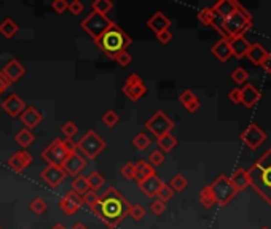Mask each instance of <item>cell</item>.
<instances>
[{
    "mask_svg": "<svg viewBox=\"0 0 271 229\" xmlns=\"http://www.w3.org/2000/svg\"><path fill=\"white\" fill-rule=\"evenodd\" d=\"M248 78H249V74L243 67H238L236 70H233V74H231V80L234 83H238V84L246 83L248 81Z\"/></svg>",
    "mask_w": 271,
    "mask_h": 229,
    "instance_id": "obj_43",
    "label": "cell"
},
{
    "mask_svg": "<svg viewBox=\"0 0 271 229\" xmlns=\"http://www.w3.org/2000/svg\"><path fill=\"white\" fill-rule=\"evenodd\" d=\"M210 53H212L220 62L228 61V59L231 57V50H230V45H228V40H225V38L219 40V41H217V43L212 46V50H210Z\"/></svg>",
    "mask_w": 271,
    "mask_h": 229,
    "instance_id": "obj_24",
    "label": "cell"
},
{
    "mask_svg": "<svg viewBox=\"0 0 271 229\" xmlns=\"http://www.w3.org/2000/svg\"><path fill=\"white\" fill-rule=\"evenodd\" d=\"M63 145H64L65 152H67L69 154H72V153H77V143L72 142L70 138H65V140H63Z\"/></svg>",
    "mask_w": 271,
    "mask_h": 229,
    "instance_id": "obj_54",
    "label": "cell"
},
{
    "mask_svg": "<svg viewBox=\"0 0 271 229\" xmlns=\"http://www.w3.org/2000/svg\"><path fill=\"white\" fill-rule=\"evenodd\" d=\"M118 121H120V116L113 110H107L102 114V123H104L107 128H113V126H117Z\"/></svg>",
    "mask_w": 271,
    "mask_h": 229,
    "instance_id": "obj_38",
    "label": "cell"
},
{
    "mask_svg": "<svg viewBox=\"0 0 271 229\" xmlns=\"http://www.w3.org/2000/svg\"><path fill=\"white\" fill-rule=\"evenodd\" d=\"M150 210H152V213H155V215H161V213H165L166 204L158 201V199H155V201L150 204Z\"/></svg>",
    "mask_w": 271,
    "mask_h": 229,
    "instance_id": "obj_50",
    "label": "cell"
},
{
    "mask_svg": "<svg viewBox=\"0 0 271 229\" xmlns=\"http://www.w3.org/2000/svg\"><path fill=\"white\" fill-rule=\"evenodd\" d=\"M228 45H230V50H231V56H234L236 59H243L246 57V54H248L250 43L248 41V38L244 37V35H238V37H233L228 40Z\"/></svg>",
    "mask_w": 271,
    "mask_h": 229,
    "instance_id": "obj_16",
    "label": "cell"
},
{
    "mask_svg": "<svg viewBox=\"0 0 271 229\" xmlns=\"http://www.w3.org/2000/svg\"><path fill=\"white\" fill-rule=\"evenodd\" d=\"M82 199H83V204H86V206L89 207V210H93L94 206H96V204H98V201H99V196L96 194V191L89 190V191L86 192V194L82 196Z\"/></svg>",
    "mask_w": 271,
    "mask_h": 229,
    "instance_id": "obj_42",
    "label": "cell"
},
{
    "mask_svg": "<svg viewBox=\"0 0 271 229\" xmlns=\"http://www.w3.org/2000/svg\"><path fill=\"white\" fill-rule=\"evenodd\" d=\"M15 140H16V143H18V145H20V147L27 148V147H31L32 143H34L35 135L31 132V129H26V128H24V129H21V131L16 134Z\"/></svg>",
    "mask_w": 271,
    "mask_h": 229,
    "instance_id": "obj_30",
    "label": "cell"
},
{
    "mask_svg": "<svg viewBox=\"0 0 271 229\" xmlns=\"http://www.w3.org/2000/svg\"><path fill=\"white\" fill-rule=\"evenodd\" d=\"M262 67L263 70L267 72V74H271V53L267 54V57H265V61L262 62Z\"/></svg>",
    "mask_w": 271,
    "mask_h": 229,
    "instance_id": "obj_57",
    "label": "cell"
},
{
    "mask_svg": "<svg viewBox=\"0 0 271 229\" xmlns=\"http://www.w3.org/2000/svg\"><path fill=\"white\" fill-rule=\"evenodd\" d=\"M156 143H158V147H160V152L169 153V152H172L174 148H176L177 138L169 132V134H165V135H161V137L156 138Z\"/></svg>",
    "mask_w": 271,
    "mask_h": 229,
    "instance_id": "obj_28",
    "label": "cell"
},
{
    "mask_svg": "<svg viewBox=\"0 0 271 229\" xmlns=\"http://www.w3.org/2000/svg\"><path fill=\"white\" fill-rule=\"evenodd\" d=\"M72 229H88V228L85 225H82V223H77V225L72 228Z\"/></svg>",
    "mask_w": 271,
    "mask_h": 229,
    "instance_id": "obj_59",
    "label": "cell"
},
{
    "mask_svg": "<svg viewBox=\"0 0 271 229\" xmlns=\"http://www.w3.org/2000/svg\"><path fill=\"white\" fill-rule=\"evenodd\" d=\"M146 128L150 134L158 138L165 134H169V132L174 129V121L163 110H158V112H155L152 118L147 119Z\"/></svg>",
    "mask_w": 271,
    "mask_h": 229,
    "instance_id": "obj_8",
    "label": "cell"
},
{
    "mask_svg": "<svg viewBox=\"0 0 271 229\" xmlns=\"http://www.w3.org/2000/svg\"><path fill=\"white\" fill-rule=\"evenodd\" d=\"M10 84H11V83L7 80V78H5V75L2 74V72H0V94H2L3 91H7Z\"/></svg>",
    "mask_w": 271,
    "mask_h": 229,
    "instance_id": "obj_55",
    "label": "cell"
},
{
    "mask_svg": "<svg viewBox=\"0 0 271 229\" xmlns=\"http://www.w3.org/2000/svg\"><path fill=\"white\" fill-rule=\"evenodd\" d=\"M31 162H32V154L31 153H27V152H18V153H15L8 159L7 164H8V167L13 172L21 173L24 169L31 166Z\"/></svg>",
    "mask_w": 271,
    "mask_h": 229,
    "instance_id": "obj_15",
    "label": "cell"
},
{
    "mask_svg": "<svg viewBox=\"0 0 271 229\" xmlns=\"http://www.w3.org/2000/svg\"><path fill=\"white\" fill-rule=\"evenodd\" d=\"M2 108H3V112H7L11 118H16L24 112L26 102H24L18 94H10L8 97L2 102Z\"/></svg>",
    "mask_w": 271,
    "mask_h": 229,
    "instance_id": "obj_14",
    "label": "cell"
},
{
    "mask_svg": "<svg viewBox=\"0 0 271 229\" xmlns=\"http://www.w3.org/2000/svg\"><path fill=\"white\" fill-rule=\"evenodd\" d=\"M267 54H268V51L265 50L260 43H254V45H250L248 54H246V57H248L252 64L262 65V62L265 61V57H267Z\"/></svg>",
    "mask_w": 271,
    "mask_h": 229,
    "instance_id": "obj_25",
    "label": "cell"
},
{
    "mask_svg": "<svg viewBox=\"0 0 271 229\" xmlns=\"http://www.w3.org/2000/svg\"><path fill=\"white\" fill-rule=\"evenodd\" d=\"M24 72H26V69L22 67V64L20 61H16V59H11V61L3 67L2 74L10 83H15L24 75Z\"/></svg>",
    "mask_w": 271,
    "mask_h": 229,
    "instance_id": "obj_20",
    "label": "cell"
},
{
    "mask_svg": "<svg viewBox=\"0 0 271 229\" xmlns=\"http://www.w3.org/2000/svg\"><path fill=\"white\" fill-rule=\"evenodd\" d=\"M18 31H20V26H18L13 19H10V18H7L5 21L0 22V34H2L5 38L15 37V35L18 34Z\"/></svg>",
    "mask_w": 271,
    "mask_h": 229,
    "instance_id": "obj_29",
    "label": "cell"
},
{
    "mask_svg": "<svg viewBox=\"0 0 271 229\" xmlns=\"http://www.w3.org/2000/svg\"><path fill=\"white\" fill-rule=\"evenodd\" d=\"M82 204H83L82 196L77 194L75 191H69L67 194L59 201V209H61L65 215H72L82 207Z\"/></svg>",
    "mask_w": 271,
    "mask_h": 229,
    "instance_id": "obj_13",
    "label": "cell"
},
{
    "mask_svg": "<svg viewBox=\"0 0 271 229\" xmlns=\"http://www.w3.org/2000/svg\"><path fill=\"white\" fill-rule=\"evenodd\" d=\"M40 178L50 186V188H58L59 185L64 182L65 178V172L63 171V167H56V166H48L45 167L40 173Z\"/></svg>",
    "mask_w": 271,
    "mask_h": 229,
    "instance_id": "obj_11",
    "label": "cell"
},
{
    "mask_svg": "<svg viewBox=\"0 0 271 229\" xmlns=\"http://www.w3.org/2000/svg\"><path fill=\"white\" fill-rule=\"evenodd\" d=\"M86 167V159L83 158L82 154L78 153H72L69 154V158L65 159L64 166H63V171L65 172V175H80V172L83 169Z\"/></svg>",
    "mask_w": 271,
    "mask_h": 229,
    "instance_id": "obj_12",
    "label": "cell"
},
{
    "mask_svg": "<svg viewBox=\"0 0 271 229\" xmlns=\"http://www.w3.org/2000/svg\"><path fill=\"white\" fill-rule=\"evenodd\" d=\"M122 175L126 180H134L136 178V164H132V162H126V164L122 167Z\"/></svg>",
    "mask_w": 271,
    "mask_h": 229,
    "instance_id": "obj_45",
    "label": "cell"
},
{
    "mask_svg": "<svg viewBox=\"0 0 271 229\" xmlns=\"http://www.w3.org/2000/svg\"><path fill=\"white\" fill-rule=\"evenodd\" d=\"M147 26L150 31H153L155 34H160L163 31H169L171 19L163 13V11H156V13L147 21Z\"/></svg>",
    "mask_w": 271,
    "mask_h": 229,
    "instance_id": "obj_18",
    "label": "cell"
},
{
    "mask_svg": "<svg viewBox=\"0 0 271 229\" xmlns=\"http://www.w3.org/2000/svg\"><path fill=\"white\" fill-rule=\"evenodd\" d=\"M249 185L258 196L271 206V148L248 171Z\"/></svg>",
    "mask_w": 271,
    "mask_h": 229,
    "instance_id": "obj_2",
    "label": "cell"
},
{
    "mask_svg": "<svg viewBox=\"0 0 271 229\" xmlns=\"http://www.w3.org/2000/svg\"><path fill=\"white\" fill-rule=\"evenodd\" d=\"M241 140H243V143L248 148L257 150L265 140H267V132L258 128V124L250 123L248 128L241 132Z\"/></svg>",
    "mask_w": 271,
    "mask_h": 229,
    "instance_id": "obj_10",
    "label": "cell"
},
{
    "mask_svg": "<svg viewBox=\"0 0 271 229\" xmlns=\"http://www.w3.org/2000/svg\"><path fill=\"white\" fill-rule=\"evenodd\" d=\"M129 202L122 196V192L113 186H108L104 194L99 196V201L94 206L93 212L101 221H104L108 229H115L129 215Z\"/></svg>",
    "mask_w": 271,
    "mask_h": 229,
    "instance_id": "obj_1",
    "label": "cell"
},
{
    "mask_svg": "<svg viewBox=\"0 0 271 229\" xmlns=\"http://www.w3.org/2000/svg\"><path fill=\"white\" fill-rule=\"evenodd\" d=\"M196 99H198V97L195 95V93L190 91V89H185V91L179 95V102H180V104H182L184 107H187L188 104H191V102L196 100Z\"/></svg>",
    "mask_w": 271,
    "mask_h": 229,
    "instance_id": "obj_46",
    "label": "cell"
},
{
    "mask_svg": "<svg viewBox=\"0 0 271 229\" xmlns=\"http://www.w3.org/2000/svg\"><path fill=\"white\" fill-rule=\"evenodd\" d=\"M163 185V180L158 175H152L146 178L144 182H137V186H139V190L146 194L147 197H155L158 194V191Z\"/></svg>",
    "mask_w": 271,
    "mask_h": 229,
    "instance_id": "obj_19",
    "label": "cell"
},
{
    "mask_svg": "<svg viewBox=\"0 0 271 229\" xmlns=\"http://www.w3.org/2000/svg\"><path fill=\"white\" fill-rule=\"evenodd\" d=\"M210 186V191H212L215 204H219L220 207H225L231 199L236 196V190L233 188V185L230 183V178L225 175H219Z\"/></svg>",
    "mask_w": 271,
    "mask_h": 229,
    "instance_id": "obj_7",
    "label": "cell"
},
{
    "mask_svg": "<svg viewBox=\"0 0 271 229\" xmlns=\"http://www.w3.org/2000/svg\"><path fill=\"white\" fill-rule=\"evenodd\" d=\"M187 108V110H188L190 113H195L196 110H198V108H200V100H193V102H191V104H188V105H187L185 107Z\"/></svg>",
    "mask_w": 271,
    "mask_h": 229,
    "instance_id": "obj_58",
    "label": "cell"
},
{
    "mask_svg": "<svg viewBox=\"0 0 271 229\" xmlns=\"http://www.w3.org/2000/svg\"><path fill=\"white\" fill-rule=\"evenodd\" d=\"M236 8L238 2H234V0H220V2H217L212 7L215 16H219L220 19H227L228 16L236 11Z\"/></svg>",
    "mask_w": 271,
    "mask_h": 229,
    "instance_id": "obj_22",
    "label": "cell"
},
{
    "mask_svg": "<svg viewBox=\"0 0 271 229\" xmlns=\"http://www.w3.org/2000/svg\"><path fill=\"white\" fill-rule=\"evenodd\" d=\"M115 61L117 64H120L122 67H126V65H129L131 61H132V56L128 53V51H123V53H120L118 56L115 57Z\"/></svg>",
    "mask_w": 271,
    "mask_h": 229,
    "instance_id": "obj_49",
    "label": "cell"
},
{
    "mask_svg": "<svg viewBox=\"0 0 271 229\" xmlns=\"http://www.w3.org/2000/svg\"><path fill=\"white\" fill-rule=\"evenodd\" d=\"M129 215L132 216V220L142 221L144 216H146V209H144L141 204H134V206H131L129 209Z\"/></svg>",
    "mask_w": 271,
    "mask_h": 229,
    "instance_id": "obj_44",
    "label": "cell"
},
{
    "mask_svg": "<svg viewBox=\"0 0 271 229\" xmlns=\"http://www.w3.org/2000/svg\"><path fill=\"white\" fill-rule=\"evenodd\" d=\"M230 178V183L233 185V188L236 190V192L246 190L249 186V177H248V171H244V169H236V171L233 172Z\"/></svg>",
    "mask_w": 271,
    "mask_h": 229,
    "instance_id": "obj_23",
    "label": "cell"
},
{
    "mask_svg": "<svg viewBox=\"0 0 271 229\" xmlns=\"http://www.w3.org/2000/svg\"><path fill=\"white\" fill-rule=\"evenodd\" d=\"M252 27V15L246 10L243 5L238 3V8L233 15H230L227 19H220L219 31L225 40H230L238 35H244Z\"/></svg>",
    "mask_w": 271,
    "mask_h": 229,
    "instance_id": "obj_4",
    "label": "cell"
},
{
    "mask_svg": "<svg viewBox=\"0 0 271 229\" xmlns=\"http://www.w3.org/2000/svg\"><path fill=\"white\" fill-rule=\"evenodd\" d=\"M51 8L56 11L58 15H63L65 13V10H69V3L65 2V0H54L51 3Z\"/></svg>",
    "mask_w": 271,
    "mask_h": 229,
    "instance_id": "obj_48",
    "label": "cell"
},
{
    "mask_svg": "<svg viewBox=\"0 0 271 229\" xmlns=\"http://www.w3.org/2000/svg\"><path fill=\"white\" fill-rule=\"evenodd\" d=\"M155 175V167H152L147 161L141 159L136 162V180L137 182H144L146 178Z\"/></svg>",
    "mask_w": 271,
    "mask_h": 229,
    "instance_id": "obj_27",
    "label": "cell"
},
{
    "mask_svg": "<svg viewBox=\"0 0 271 229\" xmlns=\"http://www.w3.org/2000/svg\"><path fill=\"white\" fill-rule=\"evenodd\" d=\"M148 164L152 167H156V166H161L163 162H165V153L160 152V150H155L148 154Z\"/></svg>",
    "mask_w": 271,
    "mask_h": 229,
    "instance_id": "obj_40",
    "label": "cell"
},
{
    "mask_svg": "<svg viewBox=\"0 0 271 229\" xmlns=\"http://www.w3.org/2000/svg\"><path fill=\"white\" fill-rule=\"evenodd\" d=\"M228 99H230L233 104H241V88L231 89L230 94H228Z\"/></svg>",
    "mask_w": 271,
    "mask_h": 229,
    "instance_id": "obj_53",
    "label": "cell"
},
{
    "mask_svg": "<svg viewBox=\"0 0 271 229\" xmlns=\"http://www.w3.org/2000/svg\"><path fill=\"white\" fill-rule=\"evenodd\" d=\"M86 180H88L89 190H93V191L99 190L101 186L104 185V182H105V178L102 177L99 172H91V173H89V175L86 177Z\"/></svg>",
    "mask_w": 271,
    "mask_h": 229,
    "instance_id": "obj_37",
    "label": "cell"
},
{
    "mask_svg": "<svg viewBox=\"0 0 271 229\" xmlns=\"http://www.w3.org/2000/svg\"><path fill=\"white\" fill-rule=\"evenodd\" d=\"M72 191H75L77 194H86L89 191V185H88V180L86 177L83 175H77L74 180H72Z\"/></svg>",
    "mask_w": 271,
    "mask_h": 229,
    "instance_id": "obj_31",
    "label": "cell"
},
{
    "mask_svg": "<svg viewBox=\"0 0 271 229\" xmlns=\"http://www.w3.org/2000/svg\"><path fill=\"white\" fill-rule=\"evenodd\" d=\"M94 43L98 45V48L107 57L115 61V57L118 54L126 51V48L132 43V38L118 26L117 22H112V26L108 27L99 38H96Z\"/></svg>",
    "mask_w": 271,
    "mask_h": 229,
    "instance_id": "obj_3",
    "label": "cell"
},
{
    "mask_svg": "<svg viewBox=\"0 0 271 229\" xmlns=\"http://www.w3.org/2000/svg\"><path fill=\"white\" fill-rule=\"evenodd\" d=\"M61 132L65 135V138H72L74 137L77 132H78V128L75 126V123H72V121H67L65 123L63 128H61Z\"/></svg>",
    "mask_w": 271,
    "mask_h": 229,
    "instance_id": "obj_47",
    "label": "cell"
},
{
    "mask_svg": "<svg viewBox=\"0 0 271 229\" xmlns=\"http://www.w3.org/2000/svg\"><path fill=\"white\" fill-rule=\"evenodd\" d=\"M258 100H260V91H258L254 84H246L244 88H241V104H244L248 108H250Z\"/></svg>",
    "mask_w": 271,
    "mask_h": 229,
    "instance_id": "obj_21",
    "label": "cell"
},
{
    "mask_svg": "<svg viewBox=\"0 0 271 229\" xmlns=\"http://www.w3.org/2000/svg\"><path fill=\"white\" fill-rule=\"evenodd\" d=\"M83 8H85V7H83V3L78 2V0H74L72 3H69V11H70V13L74 15V16L80 15L82 11H83Z\"/></svg>",
    "mask_w": 271,
    "mask_h": 229,
    "instance_id": "obj_51",
    "label": "cell"
},
{
    "mask_svg": "<svg viewBox=\"0 0 271 229\" xmlns=\"http://www.w3.org/2000/svg\"><path fill=\"white\" fill-rule=\"evenodd\" d=\"M112 22L113 21L108 19L107 16L99 15V13H96V11H93L91 15H88L85 19L82 21L80 26H82L83 31L89 35V37H91L93 40H96V38H99L101 35L112 26Z\"/></svg>",
    "mask_w": 271,
    "mask_h": 229,
    "instance_id": "obj_6",
    "label": "cell"
},
{
    "mask_svg": "<svg viewBox=\"0 0 271 229\" xmlns=\"http://www.w3.org/2000/svg\"><path fill=\"white\" fill-rule=\"evenodd\" d=\"M262 229H270V228H267V226H263V228H262Z\"/></svg>",
    "mask_w": 271,
    "mask_h": 229,
    "instance_id": "obj_61",
    "label": "cell"
},
{
    "mask_svg": "<svg viewBox=\"0 0 271 229\" xmlns=\"http://www.w3.org/2000/svg\"><path fill=\"white\" fill-rule=\"evenodd\" d=\"M200 202L204 209H210L212 206H215V199L212 191H210V186H204L200 192Z\"/></svg>",
    "mask_w": 271,
    "mask_h": 229,
    "instance_id": "obj_32",
    "label": "cell"
},
{
    "mask_svg": "<svg viewBox=\"0 0 271 229\" xmlns=\"http://www.w3.org/2000/svg\"><path fill=\"white\" fill-rule=\"evenodd\" d=\"M187 185H188V180H187L182 173H177V175H174L172 177V180H171V190L174 191V192H180V191H184L185 188H187Z\"/></svg>",
    "mask_w": 271,
    "mask_h": 229,
    "instance_id": "obj_35",
    "label": "cell"
},
{
    "mask_svg": "<svg viewBox=\"0 0 271 229\" xmlns=\"http://www.w3.org/2000/svg\"><path fill=\"white\" fill-rule=\"evenodd\" d=\"M42 158H43L48 166H56V167H63L65 159L69 158V153L65 152V148L63 145L61 138H54V140L48 145L43 153H42Z\"/></svg>",
    "mask_w": 271,
    "mask_h": 229,
    "instance_id": "obj_9",
    "label": "cell"
},
{
    "mask_svg": "<svg viewBox=\"0 0 271 229\" xmlns=\"http://www.w3.org/2000/svg\"><path fill=\"white\" fill-rule=\"evenodd\" d=\"M174 196V191L171 190V186L169 185H166V183H163L161 185V188H160V191H158V194H156V197H158V201H161V202H167L169 201V199Z\"/></svg>",
    "mask_w": 271,
    "mask_h": 229,
    "instance_id": "obj_39",
    "label": "cell"
},
{
    "mask_svg": "<svg viewBox=\"0 0 271 229\" xmlns=\"http://www.w3.org/2000/svg\"><path fill=\"white\" fill-rule=\"evenodd\" d=\"M20 118H21V123L26 126V129L37 128V126L43 121L42 113L37 110V108H34V107H26V108H24V112L20 114Z\"/></svg>",
    "mask_w": 271,
    "mask_h": 229,
    "instance_id": "obj_17",
    "label": "cell"
},
{
    "mask_svg": "<svg viewBox=\"0 0 271 229\" xmlns=\"http://www.w3.org/2000/svg\"><path fill=\"white\" fill-rule=\"evenodd\" d=\"M139 83H142V78L137 74H131L128 76V80H126V84H128V86H131V84H139Z\"/></svg>",
    "mask_w": 271,
    "mask_h": 229,
    "instance_id": "obj_56",
    "label": "cell"
},
{
    "mask_svg": "<svg viewBox=\"0 0 271 229\" xmlns=\"http://www.w3.org/2000/svg\"><path fill=\"white\" fill-rule=\"evenodd\" d=\"M147 93V88L144 83H139V84H131V86H128V84H125L123 86V94L128 97L131 102H137L139 100L142 95H146Z\"/></svg>",
    "mask_w": 271,
    "mask_h": 229,
    "instance_id": "obj_26",
    "label": "cell"
},
{
    "mask_svg": "<svg viewBox=\"0 0 271 229\" xmlns=\"http://www.w3.org/2000/svg\"><path fill=\"white\" fill-rule=\"evenodd\" d=\"M105 147L107 143L94 131H88L77 143V150H80V153H83V156L88 159H96L104 152Z\"/></svg>",
    "mask_w": 271,
    "mask_h": 229,
    "instance_id": "obj_5",
    "label": "cell"
},
{
    "mask_svg": "<svg viewBox=\"0 0 271 229\" xmlns=\"http://www.w3.org/2000/svg\"><path fill=\"white\" fill-rule=\"evenodd\" d=\"M112 8H113V3L110 0H96L93 3V11H96V13H99V15H104V16H107V13Z\"/></svg>",
    "mask_w": 271,
    "mask_h": 229,
    "instance_id": "obj_36",
    "label": "cell"
},
{
    "mask_svg": "<svg viewBox=\"0 0 271 229\" xmlns=\"http://www.w3.org/2000/svg\"><path fill=\"white\" fill-rule=\"evenodd\" d=\"M46 202H45V199H42V197H37V199H34V201L31 202V210L35 213V215H42V213H45V210H46Z\"/></svg>",
    "mask_w": 271,
    "mask_h": 229,
    "instance_id": "obj_41",
    "label": "cell"
},
{
    "mask_svg": "<svg viewBox=\"0 0 271 229\" xmlns=\"http://www.w3.org/2000/svg\"><path fill=\"white\" fill-rule=\"evenodd\" d=\"M217 16L214 13L212 8H203L200 13H198V21H200L201 24H204V26H212V24L215 22Z\"/></svg>",
    "mask_w": 271,
    "mask_h": 229,
    "instance_id": "obj_33",
    "label": "cell"
},
{
    "mask_svg": "<svg viewBox=\"0 0 271 229\" xmlns=\"http://www.w3.org/2000/svg\"><path fill=\"white\" fill-rule=\"evenodd\" d=\"M156 38H158L160 43L167 45V43H169V41L172 40V34H171V31H163V32H160V34H156Z\"/></svg>",
    "mask_w": 271,
    "mask_h": 229,
    "instance_id": "obj_52",
    "label": "cell"
},
{
    "mask_svg": "<svg viewBox=\"0 0 271 229\" xmlns=\"http://www.w3.org/2000/svg\"><path fill=\"white\" fill-rule=\"evenodd\" d=\"M51 229H65V228H64L63 225H54V226H53Z\"/></svg>",
    "mask_w": 271,
    "mask_h": 229,
    "instance_id": "obj_60",
    "label": "cell"
},
{
    "mask_svg": "<svg viewBox=\"0 0 271 229\" xmlns=\"http://www.w3.org/2000/svg\"><path fill=\"white\" fill-rule=\"evenodd\" d=\"M150 143H152V140H150V137L147 134H144V132H139V134L132 138V145L139 150V152H144V150H147L150 147Z\"/></svg>",
    "mask_w": 271,
    "mask_h": 229,
    "instance_id": "obj_34",
    "label": "cell"
}]
</instances>
